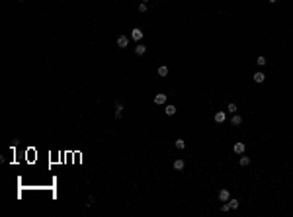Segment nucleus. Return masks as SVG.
<instances>
[{
  "instance_id": "nucleus-1",
  "label": "nucleus",
  "mask_w": 293,
  "mask_h": 217,
  "mask_svg": "<svg viewBox=\"0 0 293 217\" xmlns=\"http://www.w3.org/2000/svg\"><path fill=\"white\" fill-rule=\"evenodd\" d=\"M127 45H129V37H127V35H119V37H117V47L125 49Z\"/></svg>"
},
{
  "instance_id": "nucleus-2",
  "label": "nucleus",
  "mask_w": 293,
  "mask_h": 217,
  "mask_svg": "<svg viewBox=\"0 0 293 217\" xmlns=\"http://www.w3.org/2000/svg\"><path fill=\"white\" fill-rule=\"evenodd\" d=\"M131 37H133L135 41H139V39H143V32L139 30V28H135V30H131Z\"/></svg>"
},
{
  "instance_id": "nucleus-3",
  "label": "nucleus",
  "mask_w": 293,
  "mask_h": 217,
  "mask_svg": "<svg viewBox=\"0 0 293 217\" xmlns=\"http://www.w3.org/2000/svg\"><path fill=\"white\" fill-rule=\"evenodd\" d=\"M229 198H231L229 190H221V192H219V200H221V202H229Z\"/></svg>"
},
{
  "instance_id": "nucleus-4",
  "label": "nucleus",
  "mask_w": 293,
  "mask_h": 217,
  "mask_svg": "<svg viewBox=\"0 0 293 217\" xmlns=\"http://www.w3.org/2000/svg\"><path fill=\"white\" fill-rule=\"evenodd\" d=\"M164 102H166V94H156V96H154V104L160 106V104H164Z\"/></svg>"
},
{
  "instance_id": "nucleus-5",
  "label": "nucleus",
  "mask_w": 293,
  "mask_h": 217,
  "mask_svg": "<svg viewBox=\"0 0 293 217\" xmlns=\"http://www.w3.org/2000/svg\"><path fill=\"white\" fill-rule=\"evenodd\" d=\"M121 114H123V104H119V102H117V104H115V120H119Z\"/></svg>"
},
{
  "instance_id": "nucleus-6",
  "label": "nucleus",
  "mask_w": 293,
  "mask_h": 217,
  "mask_svg": "<svg viewBox=\"0 0 293 217\" xmlns=\"http://www.w3.org/2000/svg\"><path fill=\"white\" fill-rule=\"evenodd\" d=\"M164 114H166V116H174V114H176V106H172V104H168V106L164 108Z\"/></svg>"
},
{
  "instance_id": "nucleus-7",
  "label": "nucleus",
  "mask_w": 293,
  "mask_h": 217,
  "mask_svg": "<svg viewBox=\"0 0 293 217\" xmlns=\"http://www.w3.org/2000/svg\"><path fill=\"white\" fill-rule=\"evenodd\" d=\"M264 80H266V76H264V73H256V75H254V82H258V84H262Z\"/></svg>"
},
{
  "instance_id": "nucleus-8",
  "label": "nucleus",
  "mask_w": 293,
  "mask_h": 217,
  "mask_svg": "<svg viewBox=\"0 0 293 217\" xmlns=\"http://www.w3.org/2000/svg\"><path fill=\"white\" fill-rule=\"evenodd\" d=\"M225 118H227V116H225V112H217V114H215V121H217V123H223V121H225Z\"/></svg>"
},
{
  "instance_id": "nucleus-9",
  "label": "nucleus",
  "mask_w": 293,
  "mask_h": 217,
  "mask_svg": "<svg viewBox=\"0 0 293 217\" xmlns=\"http://www.w3.org/2000/svg\"><path fill=\"white\" fill-rule=\"evenodd\" d=\"M145 51H147V45H141V43H139L137 47H135V53H137V55H145Z\"/></svg>"
},
{
  "instance_id": "nucleus-10",
  "label": "nucleus",
  "mask_w": 293,
  "mask_h": 217,
  "mask_svg": "<svg viewBox=\"0 0 293 217\" xmlns=\"http://www.w3.org/2000/svg\"><path fill=\"white\" fill-rule=\"evenodd\" d=\"M235 153H237V155H242V153H244V143H237V145H235Z\"/></svg>"
},
{
  "instance_id": "nucleus-11",
  "label": "nucleus",
  "mask_w": 293,
  "mask_h": 217,
  "mask_svg": "<svg viewBox=\"0 0 293 217\" xmlns=\"http://www.w3.org/2000/svg\"><path fill=\"white\" fill-rule=\"evenodd\" d=\"M184 161H182V159H178V161H174V168H176V170H182V168H184Z\"/></svg>"
},
{
  "instance_id": "nucleus-12",
  "label": "nucleus",
  "mask_w": 293,
  "mask_h": 217,
  "mask_svg": "<svg viewBox=\"0 0 293 217\" xmlns=\"http://www.w3.org/2000/svg\"><path fill=\"white\" fill-rule=\"evenodd\" d=\"M231 123H233V125H240V123H242V118H240V116H233V118H231Z\"/></svg>"
},
{
  "instance_id": "nucleus-13",
  "label": "nucleus",
  "mask_w": 293,
  "mask_h": 217,
  "mask_svg": "<svg viewBox=\"0 0 293 217\" xmlns=\"http://www.w3.org/2000/svg\"><path fill=\"white\" fill-rule=\"evenodd\" d=\"M168 75V67L162 65V67H158V76H166Z\"/></svg>"
},
{
  "instance_id": "nucleus-14",
  "label": "nucleus",
  "mask_w": 293,
  "mask_h": 217,
  "mask_svg": "<svg viewBox=\"0 0 293 217\" xmlns=\"http://www.w3.org/2000/svg\"><path fill=\"white\" fill-rule=\"evenodd\" d=\"M239 163H240V166H248V164H250V159L246 157V155H244V157H240Z\"/></svg>"
},
{
  "instance_id": "nucleus-15",
  "label": "nucleus",
  "mask_w": 293,
  "mask_h": 217,
  "mask_svg": "<svg viewBox=\"0 0 293 217\" xmlns=\"http://www.w3.org/2000/svg\"><path fill=\"white\" fill-rule=\"evenodd\" d=\"M229 206H231V209H237V207L240 206V202H239V200H231V202H229Z\"/></svg>"
},
{
  "instance_id": "nucleus-16",
  "label": "nucleus",
  "mask_w": 293,
  "mask_h": 217,
  "mask_svg": "<svg viewBox=\"0 0 293 217\" xmlns=\"http://www.w3.org/2000/svg\"><path fill=\"white\" fill-rule=\"evenodd\" d=\"M184 147H186L184 139H176V149H184Z\"/></svg>"
},
{
  "instance_id": "nucleus-17",
  "label": "nucleus",
  "mask_w": 293,
  "mask_h": 217,
  "mask_svg": "<svg viewBox=\"0 0 293 217\" xmlns=\"http://www.w3.org/2000/svg\"><path fill=\"white\" fill-rule=\"evenodd\" d=\"M256 63H258L260 67H264V65H266V57H258V59H256Z\"/></svg>"
},
{
  "instance_id": "nucleus-18",
  "label": "nucleus",
  "mask_w": 293,
  "mask_h": 217,
  "mask_svg": "<svg viewBox=\"0 0 293 217\" xmlns=\"http://www.w3.org/2000/svg\"><path fill=\"white\" fill-rule=\"evenodd\" d=\"M229 112H231V114H235V112H237V104H233V102H231V104H229Z\"/></svg>"
},
{
  "instance_id": "nucleus-19",
  "label": "nucleus",
  "mask_w": 293,
  "mask_h": 217,
  "mask_svg": "<svg viewBox=\"0 0 293 217\" xmlns=\"http://www.w3.org/2000/svg\"><path fill=\"white\" fill-rule=\"evenodd\" d=\"M139 12H147V4H145V2L139 4Z\"/></svg>"
},
{
  "instance_id": "nucleus-20",
  "label": "nucleus",
  "mask_w": 293,
  "mask_h": 217,
  "mask_svg": "<svg viewBox=\"0 0 293 217\" xmlns=\"http://www.w3.org/2000/svg\"><path fill=\"white\" fill-rule=\"evenodd\" d=\"M221 209H223V211H229V209H231V206H229V204H223V206H221Z\"/></svg>"
},
{
  "instance_id": "nucleus-21",
  "label": "nucleus",
  "mask_w": 293,
  "mask_h": 217,
  "mask_svg": "<svg viewBox=\"0 0 293 217\" xmlns=\"http://www.w3.org/2000/svg\"><path fill=\"white\" fill-rule=\"evenodd\" d=\"M270 2H272V4H278V0H270Z\"/></svg>"
},
{
  "instance_id": "nucleus-22",
  "label": "nucleus",
  "mask_w": 293,
  "mask_h": 217,
  "mask_svg": "<svg viewBox=\"0 0 293 217\" xmlns=\"http://www.w3.org/2000/svg\"><path fill=\"white\" fill-rule=\"evenodd\" d=\"M143 2H147V0H143Z\"/></svg>"
}]
</instances>
